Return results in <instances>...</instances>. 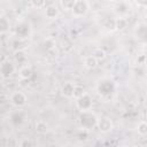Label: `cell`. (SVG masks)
<instances>
[{"label":"cell","mask_w":147,"mask_h":147,"mask_svg":"<svg viewBox=\"0 0 147 147\" xmlns=\"http://www.w3.org/2000/svg\"><path fill=\"white\" fill-rule=\"evenodd\" d=\"M98 116L88 110V111H80L79 116H78V123H79V126L82 130H86V131H90L94 127H96L98 125Z\"/></svg>","instance_id":"1"},{"label":"cell","mask_w":147,"mask_h":147,"mask_svg":"<svg viewBox=\"0 0 147 147\" xmlns=\"http://www.w3.org/2000/svg\"><path fill=\"white\" fill-rule=\"evenodd\" d=\"M96 90H98V93L105 98L107 96H110L111 94H114V92L116 91V85L113 80L108 79V78H105V79H101L96 86Z\"/></svg>","instance_id":"2"},{"label":"cell","mask_w":147,"mask_h":147,"mask_svg":"<svg viewBox=\"0 0 147 147\" xmlns=\"http://www.w3.org/2000/svg\"><path fill=\"white\" fill-rule=\"evenodd\" d=\"M90 10V2L86 0H76L71 9V13L75 17H83Z\"/></svg>","instance_id":"3"},{"label":"cell","mask_w":147,"mask_h":147,"mask_svg":"<svg viewBox=\"0 0 147 147\" xmlns=\"http://www.w3.org/2000/svg\"><path fill=\"white\" fill-rule=\"evenodd\" d=\"M11 105L16 108H21L23 106H25L26 101H28V98L25 95V93H23L22 91H15L10 94V98H9Z\"/></svg>","instance_id":"4"},{"label":"cell","mask_w":147,"mask_h":147,"mask_svg":"<svg viewBox=\"0 0 147 147\" xmlns=\"http://www.w3.org/2000/svg\"><path fill=\"white\" fill-rule=\"evenodd\" d=\"M15 33H16V37L18 39H22V40H25L30 33H31V28L29 25V23L26 22H20L16 24V28H15Z\"/></svg>","instance_id":"5"},{"label":"cell","mask_w":147,"mask_h":147,"mask_svg":"<svg viewBox=\"0 0 147 147\" xmlns=\"http://www.w3.org/2000/svg\"><path fill=\"white\" fill-rule=\"evenodd\" d=\"M134 38L141 44H147V24L139 23L134 28Z\"/></svg>","instance_id":"6"},{"label":"cell","mask_w":147,"mask_h":147,"mask_svg":"<svg viewBox=\"0 0 147 147\" xmlns=\"http://www.w3.org/2000/svg\"><path fill=\"white\" fill-rule=\"evenodd\" d=\"M76 106L80 111H88L92 109V98L85 93L83 96L76 99Z\"/></svg>","instance_id":"7"},{"label":"cell","mask_w":147,"mask_h":147,"mask_svg":"<svg viewBox=\"0 0 147 147\" xmlns=\"http://www.w3.org/2000/svg\"><path fill=\"white\" fill-rule=\"evenodd\" d=\"M25 118H26V114L24 110L22 109H17V110H14L10 113L9 115V119H10V123L15 126H20L22 125L24 122H25Z\"/></svg>","instance_id":"8"},{"label":"cell","mask_w":147,"mask_h":147,"mask_svg":"<svg viewBox=\"0 0 147 147\" xmlns=\"http://www.w3.org/2000/svg\"><path fill=\"white\" fill-rule=\"evenodd\" d=\"M15 72V65L10 61H2L0 65V74L3 79L9 78Z\"/></svg>","instance_id":"9"},{"label":"cell","mask_w":147,"mask_h":147,"mask_svg":"<svg viewBox=\"0 0 147 147\" xmlns=\"http://www.w3.org/2000/svg\"><path fill=\"white\" fill-rule=\"evenodd\" d=\"M96 127L99 129V131H101L103 133H107V132L111 131V129H113V122L108 117H101L98 121Z\"/></svg>","instance_id":"10"},{"label":"cell","mask_w":147,"mask_h":147,"mask_svg":"<svg viewBox=\"0 0 147 147\" xmlns=\"http://www.w3.org/2000/svg\"><path fill=\"white\" fill-rule=\"evenodd\" d=\"M75 90H76V85L71 82H65L62 86H61V94L65 98H74L75 95Z\"/></svg>","instance_id":"11"},{"label":"cell","mask_w":147,"mask_h":147,"mask_svg":"<svg viewBox=\"0 0 147 147\" xmlns=\"http://www.w3.org/2000/svg\"><path fill=\"white\" fill-rule=\"evenodd\" d=\"M59 13H60L59 7H57L56 5H54V3H49V5H47V6L45 7V16H46V18H48V20H54V18H56V17L59 16Z\"/></svg>","instance_id":"12"},{"label":"cell","mask_w":147,"mask_h":147,"mask_svg":"<svg viewBox=\"0 0 147 147\" xmlns=\"http://www.w3.org/2000/svg\"><path fill=\"white\" fill-rule=\"evenodd\" d=\"M129 10H130V6L126 1H119L115 6V13L119 15L118 17H124L129 13Z\"/></svg>","instance_id":"13"},{"label":"cell","mask_w":147,"mask_h":147,"mask_svg":"<svg viewBox=\"0 0 147 147\" xmlns=\"http://www.w3.org/2000/svg\"><path fill=\"white\" fill-rule=\"evenodd\" d=\"M34 130H36V132L39 133V134H46V133L48 132V130H49V126H48L47 122H45V121H42V119H39V121H37L36 124H34Z\"/></svg>","instance_id":"14"},{"label":"cell","mask_w":147,"mask_h":147,"mask_svg":"<svg viewBox=\"0 0 147 147\" xmlns=\"http://www.w3.org/2000/svg\"><path fill=\"white\" fill-rule=\"evenodd\" d=\"M9 29H10L9 20L7 17H5L3 15H1L0 16V33L3 36L5 33L9 32Z\"/></svg>","instance_id":"15"},{"label":"cell","mask_w":147,"mask_h":147,"mask_svg":"<svg viewBox=\"0 0 147 147\" xmlns=\"http://www.w3.org/2000/svg\"><path fill=\"white\" fill-rule=\"evenodd\" d=\"M98 62H99V61H98L94 56H92V55H88V56H85V57H84V67L87 68V69H90V70L96 68Z\"/></svg>","instance_id":"16"},{"label":"cell","mask_w":147,"mask_h":147,"mask_svg":"<svg viewBox=\"0 0 147 147\" xmlns=\"http://www.w3.org/2000/svg\"><path fill=\"white\" fill-rule=\"evenodd\" d=\"M18 76H20L21 79L28 80V79H30L31 76H32V69H31L30 67H28V65H24V67H22V68L20 69Z\"/></svg>","instance_id":"17"},{"label":"cell","mask_w":147,"mask_h":147,"mask_svg":"<svg viewBox=\"0 0 147 147\" xmlns=\"http://www.w3.org/2000/svg\"><path fill=\"white\" fill-rule=\"evenodd\" d=\"M103 28L108 31H116V18H106L103 22Z\"/></svg>","instance_id":"18"},{"label":"cell","mask_w":147,"mask_h":147,"mask_svg":"<svg viewBox=\"0 0 147 147\" xmlns=\"http://www.w3.org/2000/svg\"><path fill=\"white\" fill-rule=\"evenodd\" d=\"M14 59L17 63L20 64H23L26 62V54H25V51H16L14 52Z\"/></svg>","instance_id":"19"},{"label":"cell","mask_w":147,"mask_h":147,"mask_svg":"<svg viewBox=\"0 0 147 147\" xmlns=\"http://www.w3.org/2000/svg\"><path fill=\"white\" fill-rule=\"evenodd\" d=\"M91 55L94 56L98 61H101V60H105V57H106V52H105L101 47H98V48H94V49H93V52H92Z\"/></svg>","instance_id":"20"},{"label":"cell","mask_w":147,"mask_h":147,"mask_svg":"<svg viewBox=\"0 0 147 147\" xmlns=\"http://www.w3.org/2000/svg\"><path fill=\"white\" fill-rule=\"evenodd\" d=\"M137 132H138L140 136L146 137V136H147V122H145V121L139 122L138 125H137Z\"/></svg>","instance_id":"21"},{"label":"cell","mask_w":147,"mask_h":147,"mask_svg":"<svg viewBox=\"0 0 147 147\" xmlns=\"http://www.w3.org/2000/svg\"><path fill=\"white\" fill-rule=\"evenodd\" d=\"M127 25V21L125 17H117L116 18V30L117 31H122L126 28Z\"/></svg>","instance_id":"22"},{"label":"cell","mask_w":147,"mask_h":147,"mask_svg":"<svg viewBox=\"0 0 147 147\" xmlns=\"http://www.w3.org/2000/svg\"><path fill=\"white\" fill-rule=\"evenodd\" d=\"M26 46H25V41L24 40H22V39H15L14 40V42H13V48H14V52H16V51H24V48H25Z\"/></svg>","instance_id":"23"},{"label":"cell","mask_w":147,"mask_h":147,"mask_svg":"<svg viewBox=\"0 0 147 147\" xmlns=\"http://www.w3.org/2000/svg\"><path fill=\"white\" fill-rule=\"evenodd\" d=\"M41 46H42V48H44L46 52H48V51H52V49L54 48L55 42H54V40H53L52 38H46V39L42 41Z\"/></svg>","instance_id":"24"},{"label":"cell","mask_w":147,"mask_h":147,"mask_svg":"<svg viewBox=\"0 0 147 147\" xmlns=\"http://www.w3.org/2000/svg\"><path fill=\"white\" fill-rule=\"evenodd\" d=\"M75 1L76 0H64V1H61L60 3H61L62 7H64L65 10H71L74 5H75Z\"/></svg>","instance_id":"25"},{"label":"cell","mask_w":147,"mask_h":147,"mask_svg":"<svg viewBox=\"0 0 147 147\" xmlns=\"http://www.w3.org/2000/svg\"><path fill=\"white\" fill-rule=\"evenodd\" d=\"M85 93H86V92H85V90H84L82 86H77V85H76V90H75V95H74V98H75V99H78V98L83 96Z\"/></svg>","instance_id":"26"},{"label":"cell","mask_w":147,"mask_h":147,"mask_svg":"<svg viewBox=\"0 0 147 147\" xmlns=\"http://www.w3.org/2000/svg\"><path fill=\"white\" fill-rule=\"evenodd\" d=\"M18 147H33V145L30 139H23V140H21Z\"/></svg>","instance_id":"27"},{"label":"cell","mask_w":147,"mask_h":147,"mask_svg":"<svg viewBox=\"0 0 147 147\" xmlns=\"http://www.w3.org/2000/svg\"><path fill=\"white\" fill-rule=\"evenodd\" d=\"M137 5H139V6H146L147 7V2H137Z\"/></svg>","instance_id":"28"},{"label":"cell","mask_w":147,"mask_h":147,"mask_svg":"<svg viewBox=\"0 0 147 147\" xmlns=\"http://www.w3.org/2000/svg\"><path fill=\"white\" fill-rule=\"evenodd\" d=\"M133 147H141V146H139V145H137V146H133Z\"/></svg>","instance_id":"29"},{"label":"cell","mask_w":147,"mask_h":147,"mask_svg":"<svg viewBox=\"0 0 147 147\" xmlns=\"http://www.w3.org/2000/svg\"><path fill=\"white\" fill-rule=\"evenodd\" d=\"M121 147H129V146H121Z\"/></svg>","instance_id":"30"}]
</instances>
